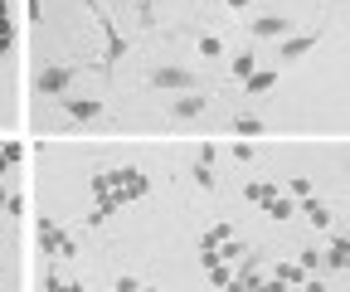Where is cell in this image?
Returning a JSON list of instances; mask_svg holds the SVG:
<instances>
[{
	"label": "cell",
	"instance_id": "6da1fadb",
	"mask_svg": "<svg viewBox=\"0 0 350 292\" xmlns=\"http://www.w3.org/2000/svg\"><path fill=\"white\" fill-rule=\"evenodd\" d=\"M73 78H78V68H73V64H54V68H44V73L34 78V88H39V93H64Z\"/></svg>",
	"mask_w": 350,
	"mask_h": 292
},
{
	"label": "cell",
	"instance_id": "7a4b0ae2",
	"mask_svg": "<svg viewBox=\"0 0 350 292\" xmlns=\"http://www.w3.org/2000/svg\"><path fill=\"white\" fill-rule=\"evenodd\" d=\"M151 83H156V88H180V93H190L200 78H195V73H185V68H156V73H151Z\"/></svg>",
	"mask_w": 350,
	"mask_h": 292
},
{
	"label": "cell",
	"instance_id": "3957f363",
	"mask_svg": "<svg viewBox=\"0 0 350 292\" xmlns=\"http://www.w3.org/2000/svg\"><path fill=\"white\" fill-rule=\"evenodd\" d=\"M262 254H248L243 258V268H239V278H234V287H262Z\"/></svg>",
	"mask_w": 350,
	"mask_h": 292
},
{
	"label": "cell",
	"instance_id": "277c9868",
	"mask_svg": "<svg viewBox=\"0 0 350 292\" xmlns=\"http://www.w3.org/2000/svg\"><path fill=\"white\" fill-rule=\"evenodd\" d=\"M64 117L93 122V117H103V103H88V98H68V103H64Z\"/></svg>",
	"mask_w": 350,
	"mask_h": 292
},
{
	"label": "cell",
	"instance_id": "5b68a950",
	"mask_svg": "<svg viewBox=\"0 0 350 292\" xmlns=\"http://www.w3.org/2000/svg\"><path fill=\"white\" fill-rule=\"evenodd\" d=\"M321 263H326L331 273H345V263H350V243H345V234H340V239L331 243V254H326Z\"/></svg>",
	"mask_w": 350,
	"mask_h": 292
},
{
	"label": "cell",
	"instance_id": "8992f818",
	"mask_svg": "<svg viewBox=\"0 0 350 292\" xmlns=\"http://www.w3.org/2000/svg\"><path fill=\"white\" fill-rule=\"evenodd\" d=\"M273 195H278V185H268V181H253V185L243 190V200L258 204V210H268V200H273Z\"/></svg>",
	"mask_w": 350,
	"mask_h": 292
},
{
	"label": "cell",
	"instance_id": "52a82bcc",
	"mask_svg": "<svg viewBox=\"0 0 350 292\" xmlns=\"http://www.w3.org/2000/svg\"><path fill=\"white\" fill-rule=\"evenodd\" d=\"M306 278H301V268L297 263H278L273 268V287H301Z\"/></svg>",
	"mask_w": 350,
	"mask_h": 292
},
{
	"label": "cell",
	"instance_id": "ba28073f",
	"mask_svg": "<svg viewBox=\"0 0 350 292\" xmlns=\"http://www.w3.org/2000/svg\"><path fill=\"white\" fill-rule=\"evenodd\" d=\"M273 83H278V73H268V68H253V73L243 78V88H248V93L258 98V93H268V88H273Z\"/></svg>",
	"mask_w": 350,
	"mask_h": 292
},
{
	"label": "cell",
	"instance_id": "9c48e42d",
	"mask_svg": "<svg viewBox=\"0 0 350 292\" xmlns=\"http://www.w3.org/2000/svg\"><path fill=\"white\" fill-rule=\"evenodd\" d=\"M301 210H306V215H312V224H321V229H331V210H326V204H321V200H312V195H301Z\"/></svg>",
	"mask_w": 350,
	"mask_h": 292
},
{
	"label": "cell",
	"instance_id": "30bf717a",
	"mask_svg": "<svg viewBox=\"0 0 350 292\" xmlns=\"http://www.w3.org/2000/svg\"><path fill=\"white\" fill-rule=\"evenodd\" d=\"M273 34H287V20L268 15V20H258V25H253V39H273Z\"/></svg>",
	"mask_w": 350,
	"mask_h": 292
},
{
	"label": "cell",
	"instance_id": "8fae6325",
	"mask_svg": "<svg viewBox=\"0 0 350 292\" xmlns=\"http://www.w3.org/2000/svg\"><path fill=\"white\" fill-rule=\"evenodd\" d=\"M59 224H49V220H39V248H44V254H54V248H59Z\"/></svg>",
	"mask_w": 350,
	"mask_h": 292
},
{
	"label": "cell",
	"instance_id": "7c38bea8",
	"mask_svg": "<svg viewBox=\"0 0 350 292\" xmlns=\"http://www.w3.org/2000/svg\"><path fill=\"white\" fill-rule=\"evenodd\" d=\"M200 112H204V98L200 93H185L180 103H175V117H200Z\"/></svg>",
	"mask_w": 350,
	"mask_h": 292
},
{
	"label": "cell",
	"instance_id": "4fadbf2b",
	"mask_svg": "<svg viewBox=\"0 0 350 292\" xmlns=\"http://www.w3.org/2000/svg\"><path fill=\"white\" fill-rule=\"evenodd\" d=\"M312 44H317V34H297V39H287V44H282V59H297V54H306Z\"/></svg>",
	"mask_w": 350,
	"mask_h": 292
},
{
	"label": "cell",
	"instance_id": "5bb4252c",
	"mask_svg": "<svg viewBox=\"0 0 350 292\" xmlns=\"http://www.w3.org/2000/svg\"><path fill=\"white\" fill-rule=\"evenodd\" d=\"M229 234H234V229H229V224H224V220H219V224H214V229H204V239H200V248H219V243H224V239H229Z\"/></svg>",
	"mask_w": 350,
	"mask_h": 292
},
{
	"label": "cell",
	"instance_id": "9a60e30c",
	"mask_svg": "<svg viewBox=\"0 0 350 292\" xmlns=\"http://www.w3.org/2000/svg\"><path fill=\"white\" fill-rule=\"evenodd\" d=\"M209 282H214V287H229V282H234V273H229V263H224V258L209 263Z\"/></svg>",
	"mask_w": 350,
	"mask_h": 292
},
{
	"label": "cell",
	"instance_id": "2e32d148",
	"mask_svg": "<svg viewBox=\"0 0 350 292\" xmlns=\"http://www.w3.org/2000/svg\"><path fill=\"white\" fill-rule=\"evenodd\" d=\"M234 132H239V137H262V122H258V117H239Z\"/></svg>",
	"mask_w": 350,
	"mask_h": 292
},
{
	"label": "cell",
	"instance_id": "e0dca14e",
	"mask_svg": "<svg viewBox=\"0 0 350 292\" xmlns=\"http://www.w3.org/2000/svg\"><path fill=\"white\" fill-rule=\"evenodd\" d=\"M292 210H297V204H292V200H282V195H273V200H268V215H273V220H287Z\"/></svg>",
	"mask_w": 350,
	"mask_h": 292
},
{
	"label": "cell",
	"instance_id": "ac0fdd59",
	"mask_svg": "<svg viewBox=\"0 0 350 292\" xmlns=\"http://www.w3.org/2000/svg\"><path fill=\"white\" fill-rule=\"evenodd\" d=\"M253 68H258V59H253V54H239V59H234V78H248Z\"/></svg>",
	"mask_w": 350,
	"mask_h": 292
},
{
	"label": "cell",
	"instance_id": "d6986e66",
	"mask_svg": "<svg viewBox=\"0 0 350 292\" xmlns=\"http://www.w3.org/2000/svg\"><path fill=\"white\" fill-rule=\"evenodd\" d=\"M219 49H224V39H214V34H204V39H200V54H209V59H219Z\"/></svg>",
	"mask_w": 350,
	"mask_h": 292
},
{
	"label": "cell",
	"instance_id": "ffe728a7",
	"mask_svg": "<svg viewBox=\"0 0 350 292\" xmlns=\"http://www.w3.org/2000/svg\"><path fill=\"white\" fill-rule=\"evenodd\" d=\"M195 181H200L204 190H214V165H204V161H200V165H195Z\"/></svg>",
	"mask_w": 350,
	"mask_h": 292
},
{
	"label": "cell",
	"instance_id": "44dd1931",
	"mask_svg": "<svg viewBox=\"0 0 350 292\" xmlns=\"http://www.w3.org/2000/svg\"><path fill=\"white\" fill-rule=\"evenodd\" d=\"M200 161H204V165H214V161H219V146H209V142H204V146H200Z\"/></svg>",
	"mask_w": 350,
	"mask_h": 292
},
{
	"label": "cell",
	"instance_id": "7402d4cb",
	"mask_svg": "<svg viewBox=\"0 0 350 292\" xmlns=\"http://www.w3.org/2000/svg\"><path fill=\"white\" fill-rule=\"evenodd\" d=\"M0 20H10V5H5V0H0Z\"/></svg>",
	"mask_w": 350,
	"mask_h": 292
},
{
	"label": "cell",
	"instance_id": "603a6c76",
	"mask_svg": "<svg viewBox=\"0 0 350 292\" xmlns=\"http://www.w3.org/2000/svg\"><path fill=\"white\" fill-rule=\"evenodd\" d=\"M5 165H10V156H5V151H0V171H5Z\"/></svg>",
	"mask_w": 350,
	"mask_h": 292
},
{
	"label": "cell",
	"instance_id": "cb8c5ba5",
	"mask_svg": "<svg viewBox=\"0 0 350 292\" xmlns=\"http://www.w3.org/2000/svg\"><path fill=\"white\" fill-rule=\"evenodd\" d=\"M229 5H234V10H243V5H248V0H229Z\"/></svg>",
	"mask_w": 350,
	"mask_h": 292
},
{
	"label": "cell",
	"instance_id": "d4e9b609",
	"mask_svg": "<svg viewBox=\"0 0 350 292\" xmlns=\"http://www.w3.org/2000/svg\"><path fill=\"white\" fill-rule=\"evenodd\" d=\"M5 200H10V195H5V185H0V204H5Z\"/></svg>",
	"mask_w": 350,
	"mask_h": 292
}]
</instances>
